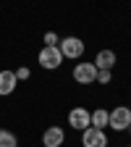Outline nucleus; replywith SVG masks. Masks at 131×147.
<instances>
[{"mask_svg": "<svg viewBox=\"0 0 131 147\" xmlns=\"http://www.w3.org/2000/svg\"><path fill=\"white\" fill-rule=\"evenodd\" d=\"M107 126L116 129V131H126V129L131 126V108H126V105L113 108L110 116H107Z\"/></svg>", "mask_w": 131, "mask_h": 147, "instance_id": "f257e3e1", "label": "nucleus"}, {"mask_svg": "<svg viewBox=\"0 0 131 147\" xmlns=\"http://www.w3.org/2000/svg\"><path fill=\"white\" fill-rule=\"evenodd\" d=\"M60 55L63 58H71V61H79L84 55V42L79 40V37H66V40H60Z\"/></svg>", "mask_w": 131, "mask_h": 147, "instance_id": "f03ea898", "label": "nucleus"}, {"mask_svg": "<svg viewBox=\"0 0 131 147\" xmlns=\"http://www.w3.org/2000/svg\"><path fill=\"white\" fill-rule=\"evenodd\" d=\"M60 63H63V55H60L58 47H42L40 50V66L42 68L52 71V68H58Z\"/></svg>", "mask_w": 131, "mask_h": 147, "instance_id": "7ed1b4c3", "label": "nucleus"}, {"mask_svg": "<svg viewBox=\"0 0 131 147\" xmlns=\"http://www.w3.org/2000/svg\"><path fill=\"white\" fill-rule=\"evenodd\" d=\"M81 144H84V147H107V134L102 131V129L89 126V129H84Z\"/></svg>", "mask_w": 131, "mask_h": 147, "instance_id": "20e7f679", "label": "nucleus"}, {"mask_svg": "<svg viewBox=\"0 0 131 147\" xmlns=\"http://www.w3.org/2000/svg\"><path fill=\"white\" fill-rule=\"evenodd\" d=\"M73 79L79 84H95V79H97L95 63H76L73 66Z\"/></svg>", "mask_w": 131, "mask_h": 147, "instance_id": "39448f33", "label": "nucleus"}, {"mask_svg": "<svg viewBox=\"0 0 131 147\" xmlns=\"http://www.w3.org/2000/svg\"><path fill=\"white\" fill-rule=\"evenodd\" d=\"M68 123L76 129V131L89 129V126H92V121H89V110H87V108H73L71 113H68Z\"/></svg>", "mask_w": 131, "mask_h": 147, "instance_id": "423d86ee", "label": "nucleus"}, {"mask_svg": "<svg viewBox=\"0 0 131 147\" xmlns=\"http://www.w3.org/2000/svg\"><path fill=\"white\" fill-rule=\"evenodd\" d=\"M63 142H66V134H63L60 126L45 129V134H42V144H45V147H60Z\"/></svg>", "mask_w": 131, "mask_h": 147, "instance_id": "0eeeda50", "label": "nucleus"}, {"mask_svg": "<svg viewBox=\"0 0 131 147\" xmlns=\"http://www.w3.org/2000/svg\"><path fill=\"white\" fill-rule=\"evenodd\" d=\"M116 66V53L113 50H100L97 58H95V68L97 71H113Z\"/></svg>", "mask_w": 131, "mask_h": 147, "instance_id": "6e6552de", "label": "nucleus"}, {"mask_svg": "<svg viewBox=\"0 0 131 147\" xmlns=\"http://www.w3.org/2000/svg\"><path fill=\"white\" fill-rule=\"evenodd\" d=\"M18 79H16V71H0V95H11V92L16 89Z\"/></svg>", "mask_w": 131, "mask_h": 147, "instance_id": "1a4fd4ad", "label": "nucleus"}, {"mask_svg": "<svg viewBox=\"0 0 131 147\" xmlns=\"http://www.w3.org/2000/svg\"><path fill=\"white\" fill-rule=\"evenodd\" d=\"M107 116H110V110L97 108L95 113H89V121H92V126H95V129H105V126H107Z\"/></svg>", "mask_w": 131, "mask_h": 147, "instance_id": "9d476101", "label": "nucleus"}, {"mask_svg": "<svg viewBox=\"0 0 131 147\" xmlns=\"http://www.w3.org/2000/svg\"><path fill=\"white\" fill-rule=\"evenodd\" d=\"M0 147H18V139L13 131H5V129H0Z\"/></svg>", "mask_w": 131, "mask_h": 147, "instance_id": "9b49d317", "label": "nucleus"}, {"mask_svg": "<svg viewBox=\"0 0 131 147\" xmlns=\"http://www.w3.org/2000/svg\"><path fill=\"white\" fill-rule=\"evenodd\" d=\"M45 47H58V34H55V32L45 34Z\"/></svg>", "mask_w": 131, "mask_h": 147, "instance_id": "f8f14e48", "label": "nucleus"}, {"mask_svg": "<svg viewBox=\"0 0 131 147\" xmlns=\"http://www.w3.org/2000/svg\"><path fill=\"white\" fill-rule=\"evenodd\" d=\"M110 79H113V74H110V71H97V79H95V82H100V84H110Z\"/></svg>", "mask_w": 131, "mask_h": 147, "instance_id": "ddd939ff", "label": "nucleus"}, {"mask_svg": "<svg viewBox=\"0 0 131 147\" xmlns=\"http://www.w3.org/2000/svg\"><path fill=\"white\" fill-rule=\"evenodd\" d=\"M16 79H18V82H21V79H29V68H26V66H21V68L16 71Z\"/></svg>", "mask_w": 131, "mask_h": 147, "instance_id": "4468645a", "label": "nucleus"}, {"mask_svg": "<svg viewBox=\"0 0 131 147\" xmlns=\"http://www.w3.org/2000/svg\"><path fill=\"white\" fill-rule=\"evenodd\" d=\"M126 131H131V126H128V129H126Z\"/></svg>", "mask_w": 131, "mask_h": 147, "instance_id": "2eb2a0df", "label": "nucleus"}, {"mask_svg": "<svg viewBox=\"0 0 131 147\" xmlns=\"http://www.w3.org/2000/svg\"><path fill=\"white\" fill-rule=\"evenodd\" d=\"M126 147H131V144H126Z\"/></svg>", "mask_w": 131, "mask_h": 147, "instance_id": "dca6fc26", "label": "nucleus"}]
</instances>
